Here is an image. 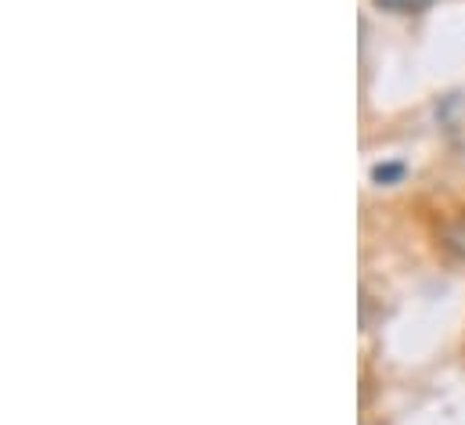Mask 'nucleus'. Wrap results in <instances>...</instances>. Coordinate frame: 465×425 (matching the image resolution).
Returning <instances> with one entry per match:
<instances>
[{
    "instance_id": "obj_1",
    "label": "nucleus",
    "mask_w": 465,
    "mask_h": 425,
    "mask_svg": "<svg viewBox=\"0 0 465 425\" xmlns=\"http://www.w3.org/2000/svg\"><path fill=\"white\" fill-rule=\"evenodd\" d=\"M433 0H375V7L382 11H393V15H415V11H426Z\"/></svg>"
}]
</instances>
